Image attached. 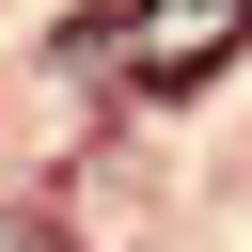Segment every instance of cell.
<instances>
[{"mask_svg": "<svg viewBox=\"0 0 252 252\" xmlns=\"http://www.w3.org/2000/svg\"><path fill=\"white\" fill-rule=\"evenodd\" d=\"M0 252H79V236H63V220H16V205H0Z\"/></svg>", "mask_w": 252, "mask_h": 252, "instance_id": "cell-2", "label": "cell"}, {"mask_svg": "<svg viewBox=\"0 0 252 252\" xmlns=\"http://www.w3.org/2000/svg\"><path fill=\"white\" fill-rule=\"evenodd\" d=\"M252 47V0H110L94 32H79V63H110L126 94H189V79H220Z\"/></svg>", "mask_w": 252, "mask_h": 252, "instance_id": "cell-1", "label": "cell"}]
</instances>
